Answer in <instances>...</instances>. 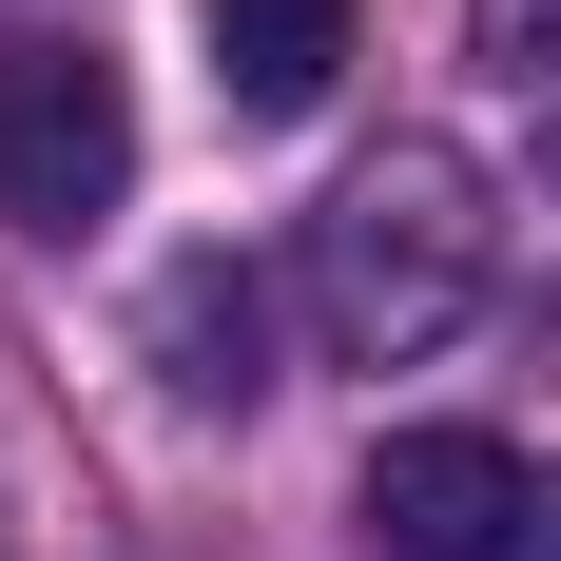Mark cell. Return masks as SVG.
Listing matches in <instances>:
<instances>
[{"mask_svg":"<svg viewBox=\"0 0 561 561\" xmlns=\"http://www.w3.org/2000/svg\"><path fill=\"white\" fill-rule=\"evenodd\" d=\"M156 368H174V407H252L272 388V290L232 252H174L156 272Z\"/></svg>","mask_w":561,"mask_h":561,"instance_id":"277c9868","label":"cell"},{"mask_svg":"<svg viewBox=\"0 0 561 561\" xmlns=\"http://www.w3.org/2000/svg\"><path fill=\"white\" fill-rule=\"evenodd\" d=\"M348 523H368V561H542L561 542L542 465H523L504 426H388L368 484H348Z\"/></svg>","mask_w":561,"mask_h":561,"instance_id":"3957f363","label":"cell"},{"mask_svg":"<svg viewBox=\"0 0 561 561\" xmlns=\"http://www.w3.org/2000/svg\"><path fill=\"white\" fill-rule=\"evenodd\" d=\"M484 272H504V214H484V174L446 136H388L310 214V330H330V368H426L484 310Z\"/></svg>","mask_w":561,"mask_h":561,"instance_id":"6da1fadb","label":"cell"},{"mask_svg":"<svg viewBox=\"0 0 561 561\" xmlns=\"http://www.w3.org/2000/svg\"><path fill=\"white\" fill-rule=\"evenodd\" d=\"M116 194H136V78L98 39H0V214L98 232Z\"/></svg>","mask_w":561,"mask_h":561,"instance_id":"7a4b0ae2","label":"cell"},{"mask_svg":"<svg viewBox=\"0 0 561 561\" xmlns=\"http://www.w3.org/2000/svg\"><path fill=\"white\" fill-rule=\"evenodd\" d=\"M214 20V98L232 116H310L348 78V0H194Z\"/></svg>","mask_w":561,"mask_h":561,"instance_id":"5b68a950","label":"cell"}]
</instances>
